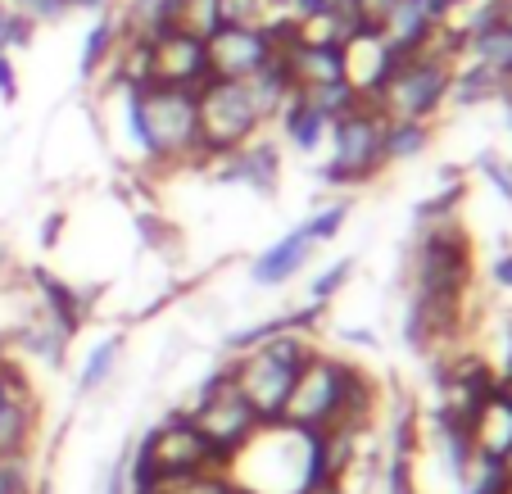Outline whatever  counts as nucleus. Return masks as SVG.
<instances>
[{
	"label": "nucleus",
	"instance_id": "nucleus-1",
	"mask_svg": "<svg viewBox=\"0 0 512 494\" xmlns=\"http://www.w3.org/2000/svg\"><path fill=\"white\" fill-rule=\"evenodd\" d=\"M127 136L155 168H191L200 155V118H195V91L182 87H136L123 91Z\"/></svg>",
	"mask_w": 512,
	"mask_h": 494
},
{
	"label": "nucleus",
	"instance_id": "nucleus-2",
	"mask_svg": "<svg viewBox=\"0 0 512 494\" xmlns=\"http://www.w3.org/2000/svg\"><path fill=\"white\" fill-rule=\"evenodd\" d=\"M313 336H300V331H286V336H272L268 345L245 349L227 363L232 372V386L245 395V404L263 417V427H272L281 417V404H286L290 386H295V372L304 368V359L313 354Z\"/></svg>",
	"mask_w": 512,
	"mask_h": 494
},
{
	"label": "nucleus",
	"instance_id": "nucleus-3",
	"mask_svg": "<svg viewBox=\"0 0 512 494\" xmlns=\"http://www.w3.org/2000/svg\"><path fill=\"white\" fill-rule=\"evenodd\" d=\"M204 467H227V463L186 413H168L164 422H155L127 449V485L132 490H145V485L164 481V476L204 472Z\"/></svg>",
	"mask_w": 512,
	"mask_h": 494
},
{
	"label": "nucleus",
	"instance_id": "nucleus-4",
	"mask_svg": "<svg viewBox=\"0 0 512 494\" xmlns=\"http://www.w3.org/2000/svg\"><path fill=\"white\" fill-rule=\"evenodd\" d=\"M476 286V245L458 218L417 227L408 254V291L413 295H472Z\"/></svg>",
	"mask_w": 512,
	"mask_h": 494
},
{
	"label": "nucleus",
	"instance_id": "nucleus-5",
	"mask_svg": "<svg viewBox=\"0 0 512 494\" xmlns=\"http://www.w3.org/2000/svg\"><path fill=\"white\" fill-rule=\"evenodd\" d=\"M177 413H186L195 427L204 431V440L218 449V458H223L227 467H232V458L263 431V417L254 413V408L245 404L241 390L232 386L227 363L223 368H213L209 377H204V386L191 395V404H182Z\"/></svg>",
	"mask_w": 512,
	"mask_h": 494
},
{
	"label": "nucleus",
	"instance_id": "nucleus-6",
	"mask_svg": "<svg viewBox=\"0 0 512 494\" xmlns=\"http://www.w3.org/2000/svg\"><path fill=\"white\" fill-rule=\"evenodd\" d=\"M195 118H200V155H195L191 168H213L223 155L241 150L245 141H254L263 132V118L254 114L241 82L209 78L195 91Z\"/></svg>",
	"mask_w": 512,
	"mask_h": 494
},
{
	"label": "nucleus",
	"instance_id": "nucleus-7",
	"mask_svg": "<svg viewBox=\"0 0 512 494\" xmlns=\"http://www.w3.org/2000/svg\"><path fill=\"white\" fill-rule=\"evenodd\" d=\"M381 132H386V114L377 105H368V100L354 105L349 114H340L327 132L331 159L322 164L318 177L331 186H368L386 168V159H381Z\"/></svg>",
	"mask_w": 512,
	"mask_h": 494
},
{
	"label": "nucleus",
	"instance_id": "nucleus-8",
	"mask_svg": "<svg viewBox=\"0 0 512 494\" xmlns=\"http://www.w3.org/2000/svg\"><path fill=\"white\" fill-rule=\"evenodd\" d=\"M340 390H345V359L313 349L304 368L295 372L286 404H281V427L290 431H327L340 427Z\"/></svg>",
	"mask_w": 512,
	"mask_h": 494
},
{
	"label": "nucleus",
	"instance_id": "nucleus-9",
	"mask_svg": "<svg viewBox=\"0 0 512 494\" xmlns=\"http://www.w3.org/2000/svg\"><path fill=\"white\" fill-rule=\"evenodd\" d=\"M449 78H454V64H440V59L426 55H408L404 68L386 82L372 105L386 118H413V123H435V114L449 105Z\"/></svg>",
	"mask_w": 512,
	"mask_h": 494
},
{
	"label": "nucleus",
	"instance_id": "nucleus-10",
	"mask_svg": "<svg viewBox=\"0 0 512 494\" xmlns=\"http://www.w3.org/2000/svg\"><path fill=\"white\" fill-rule=\"evenodd\" d=\"M209 50V78L218 82H250L259 68L272 64V46L259 23H223L204 41Z\"/></svg>",
	"mask_w": 512,
	"mask_h": 494
},
{
	"label": "nucleus",
	"instance_id": "nucleus-11",
	"mask_svg": "<svg viewBox=\"0 0 512 494\" xmlns=\"http://www.w3.org/2000/svg\"><path fill=\"white\" fill-rule=\"evenodd\" d=\"M150 82L159 87H182L200 91L209 82V50L204 37H191L182 28H168L150 41Z\"/></svg>",
	"mask_w": 512,
	"mask_h": 494
},
{
	"label": "nucleus",
	"instance_id": "nucleus-12",
	"mask_svg": "<svg viewBox=\"0 0 512 494\" xmlns=\"http://www.w3.org/2000/svg\"><path fill=\"white\" fill-rule=\"evenodd\" d=\"M277 64L286 68V78L295 91H309V87H331V82H349V68H345V46L340 41H318L304 32L286 55H277Z\"/></svg>",
	"mask_w": 512,
	"mask_h": 494
},
{
	"label": "nucleus",
	"instance_id": "nucleus-13",
	"mask_svg": "<svg viewBox=\"0 0 512 494\" xmlns=\"http://www.w3.org/2000/svg\"><path fill=\"white\" fill-rule=\"evenodd\" d=\"M213 173L223 177V182H241L250 186L254 195H277V182H281V150L277 141H268V136H254V141H245L241 150H232V155H223L218 164H213Z\"/></svg>",
	"mask_w": 512,
	"mask_h": 494
},
{
	"label": "nucleus",
	"instance_id": "nucleus-14",
	"mask_svg": "<svg viewBox=\"0 0 512 494\" xmlns=\"http://www.w3.org/2000/svg\"><path fill=\"white\" fill-rule=\"evenodd\" d=\"M449 14H454V0H395L386 23H381V41L417 55L426 46V37L440 23H449Z\"/></svg>",
	"mask_w": 512,
	"mask_h": 494
},
{
	"label": "nucleus",
	"instance_id": "nucleus-15",
	"mask_svg": "<svg viewBox=\"0 0 512 494\" xmlns=\"http://www.w3.org/2000/svg\"><path fill=\"white\" fill-rule=\"evenodd\" d=\"M32 291H37V300H41L37 313H46V318L55 322L68 340L87 327L91 304H96V295H91V291L68 286L64 277H55V272H46V268H32Z\"/></svg>",
	"mask_w": 512,
	"mask_h": 494
},
{
	"label": "nucleus",
	"instance_id": "nucleus-16",
	"mask_svg": "<svg viewBox=\"0 0 512 494\" xmlns=\"http://www.w3.org/2000/svg\"><path fill=\"white\" fill-rule=\"evenodd\" d=\"M313 250H318V241H313L309 227L300 223L295 232H286L281 241H272L268 250L250 263V281L263 286V291H277V286H286L295 272H304V263L313 259Z\"/></svg>",
	"mask_w": 512,
	"mask_h": 494
},
{
	"label": "nucleus",
	"instance_id": "nucleus-17",
	"mask_svg": "<svg viewBox=\"0 0 512 494\" xmlns=\"http://www.w3.org/2000/svg\"><path fill=\"white\" fill-rule=\"evenodd\" d=\"M463 32H467L463 59H476V64H485L490 73H499V78H512V32L508 28L490 23L485 10H476V19L463 23Z\"/></svg>",
	"mask_w": 512,
	"mask_h": 494
},
{
	"label": "nucleus",
	"instance_id": "nucleus-18",
	"mask_svg": "<svg viewBox=\"0 0 512 494\" xmlns=\"http://www.w3.org/2000/svg\"><path fill=\"white\" fill-rule=\"evenodd\" d=\"M472 449L485 458H503L512 449V395L499 390V395L472 417Z\"/></svg>",
	"mask_w": 512,
	"mask_h": 494
},
{
	"label": "nucleus",
	"instance_id": "nucleus-19",
	"mask_svg": "<svg viewBox=\"0 0 512 494\" xmlns=\"http://www.w3.org/2000/svg\"><path fill=\"white\" fill-rule=\"evenodd\" d=\"M277 127H281V136H286L290 146L300 150V155L322 150V146H327V132H331V123L304 96H290L286 100V109L277 114Z\"/></svg>",
	"mask_w": 512,
	"mask_h": 494
},
{
	"label": "nucleus",
	"instance_id": "nucleus-20",
	"mask_svg": "<svg viewBox=\"0 0 512 494\" xmlns=\"http://www.w3.org/2000/svg\"><path fill=\"white\" fill-rule=\"evenodd\" d=\"M10 345H19L23 354H32V359L46 363V368H64V359H68V336L46 313H32L19 331H10Z\"/></svg>",
	"mask_w": 512,
	"mask_h": 494
},
{
	"label": "nucleus",
	"instance_id": "nucleus-21",
	"mask_svg": "<svg viewBox=\"0 0 512 494\" xmlns=\"http://www.w3.org/2000/svg\"><path fill=\"white\" fill-rule=\"evenodd\" d=\"M449 100L458 109H476V105H490V100H503V78L490 73L485 64L476 59H463L454 68V78H449Z\"/></svg>",
	"mask_w": 512,
	"mask_h": 494
},
{
	"label": "nucleus",
	"instance_id": "nucleus-22",
	"mask_svg": "<svg viewBox=\"0 0 512 494\" xmlns=\"http://www.w3.org/2000/svg\"><path fill=\"white\" fill-rule=\"evenodd\" d=\"M245 87V96H250V105H254V114L263 118V127L268 123H277V114L286 109V100L295 96V87H290V78H286V68L272 59L268 68H259L250 82H241Z\"/></svg>",
	"mask_w": 512,
	"mask_h": 494
},
{
	"label": "nucleus",
	"instance_id": "nucleus-23",
	"mask_svg": "<svg viewBox=\"0 0 512 494\" xmlns=\"http://www.w3.org/2000/svg\"><path fill=\"white\" fill-rule=\"evenodd\" d=\"M435 141L431 123H413V118H386V132H381V159L390 164H408V159L426 155Z\"/></svg>",
	"mask_w": 512,
	"mask_h": 494
},
{
	"label": "nucleus",
	"instance_id": "nucleus-24",
	"mask_svg": "<svg viewBox=\"0 0 512 494\" xmlns=\"http://www.w3.org/2000/svg\"><path fill=\"white\" fill-rule=\"evenodd\" d=\"M177 10H182V0H127L118 23H123V37L155 41L159 32L177 28Z\"/></svg>",
	"mask_w": 512,
	"mask_h": 494
},
{
	"label": "nucleus",
	"instance_id": "nucleus-25",
	"mask_svg": "<svg viewBox=\"0 0 512 494\" xmlns=\"http://www.w3.org/2000/svg\"><path fill=\"white\" fill-rule=\"evenodd\" d=\"M118 41H123V23H118L114 10H100L96 23H91L87 41H82V59H78V73L82 78H96V73H105L109 59H114Z\"/></svg>",
	"mask_w": 512,
	"mask_h": 494
},
{
	"label": "nucleus",
	"instance_id": "nucleus-26",
	"mask_svg": "<svg viewBox=\"0 0 512 494\" xmlns=\"http://www.w3.org/2000/svg\"><path fill=\"white\" fill-rule=\"evenodd\" d=\"M123 345H127L123 336H105V340L91 345V354L82 359V368H78V395L82 399L109 386V377L118 372V359H123Z\"/></svg>",
	"mask_w": 512,
	"mask_h": 494
},
{
	"label": "nucleus",
	"instance_id": "nucleus-27",
	"mask_svg": "<svg viewBox=\"0 0 512 494\" xmlns=\"http://www.w3.org/2000/svg\"><path fill=\"white\" fill-rule=\"evenodd\" d=\"M458 490L463 494H512V476L503 472L499 458L472 454V463H467L463 476H458Z\"/></svg>",
	"mask_w": 512,
	"mask_h": 494
},
{
	"label": "nucleus",
	"instance_id": "nucleus-28",
	"mask_svg": "<svg viewBox=\"0 0 512 494\" xmlns=\"http://www.w3.org/2000/svg\"><path fill=\"white\" fill-rule=\"evenodd\" d=\"M295 96H304L313 109H318L327 123H336L340 114H349L354 105H363V96L354 91V82H331V87H309V91H295Z\"/></svg>",
	"mask_w": 512,
	"mask_h": 494
},
{
	"label": "nucleus",
	"instance_id": "nucleus-29",
	"mask_svg": "<svg viewBox=\"0 0 512 494\" xmlns=\"http://www.w3.org/2000/svg\"><path fill=\"white\" fill-rule=\"evenodd\" d=\"M463 200H467V182H463V177H454V186H445V191H435L431 200L417 204V227H426V223H445V218H458Z\"/></svg>",
	"mask_w": 512,
	"mask_h": 494
},
{
	"label": "nucleus",
	"instance_id": "nucleus-30",
	"mask_svg": "<svg viewBox=\"0 0 512 494\" xmlns=\"http://www.w3.org/2000/svg\"><path fill=\"white\" fill-rule=\"evenodd\" d=\"M177 28L209 41L213 32L223 28V19H218V0H182V10H177Z\"/></svg>",
	"mask_w": 512,
	"mask_h": 494
},
{
	"label": "nucleus",
	"instance_id": "nucleus-31",
	"mask_svg": "<svg viewBox=\"0 0 512 494\" xmlns=\"http://www.w3.org/2000/svg\"><path fill=\"white\" fill-rule=\"evenodd\" d=\"M358 263L354 259H336L327 272H318V277L309 281V304H331L340 291L349 286V277H354Z\"/></svg>",
	"mask_w": 512,
	"mask_h": 494
},
{
	"label": "nucleus",
	"instance_id": "nucleus-32",
	"mask_svg": "<svg viewBox=\"0 0 512 494\" xmlns=\"http://www.w3.org/2000/svg\"><path fill=\"white\" fill-rule=\"evenodd\" d=\"M32 37H37V28H32V23L23 19L19 10H14L10 0H0V55L32 46Z\"/></svg>",
	"mask_w": 512,
	"mask_h": 494
},
{
	"label": "nucleus",
	"instance_id": "nucleus-33",
	"mask_svg": "<svg viewBox=\"0 0 512 494\" xmlns=\"http://www.w3.org/2000/svg\"><path fill=\"white\" fill-rule=\"evenodd\" d=\"M349 209H354L349 200H336V204H327V209H318V214L304 218V227H309V236H313L318 245H327V241H336L340 227L349 223Z\"/></svg>",
	"mask_w": 512,
	"mask_h": 494
},
{
	"label": "nucleus",
	"instance_id": "nucleus-34",
	"mask_svg": "<svg viewBox=\"0 0 512 494\" xmlns=\"http://www.w3.org/2000/svg\"><path fill=\"white\" fill-rule=\"evenodd\" d=\"M390 5L395 0H349V14L358 23V37H381V23H386Z\"/></svg>",
	"mask_w": 512,
	"mask_h": 494
},
{
	"label": "nucleus",
	"instance_id": "nucleus-35",
	"mask_svg": "<svg viewBox=\"0 0 512 494\" xmlns=\"http://www.w3.org/2000/svg\"><path fill=\"white\" fill-rule=\"evenodd\" d=\"M10 5L32 23V28H41V23H64L68 14H73L68 0H10Z\"/></svg>",
	"mask_w": 512,
	"mask_h": 494
},
{
	"label": "nucleus",
	"instance_id": "nucleus-36",
	"mask_svg": "<svg viewBox=\"0 0 512 494\" xmlns=\"http://www.w3.org/2000/svg\"><path fill=\"white\" fill-rule=\"evenodd\" d=\"M0 494H37L28 458H0Z\"/></svg>",
	"mask_w": 512,
	"mask_h": 494
},
{
	"label": "nucleus",
	"instance_id": "nucleus-37",
	"mask_svg": "<svg viewBox=\"0 0 512 494\" xmlns=\"http://www.w3.org/2000/svg\"><path fill=\"white\" fill-rule=\"evenodd\" d=\"M476 168H481V173H485V182H490L494 191H499L503 200L512 204V164H508V159H503V155H494V150H485V155L476 159Z\"/></svg>",
	"mask_w": 512,
	"mask_h": 494
},
{
	"label": "nucleus",
	"instance_id": "nucleus-38",
	"mask_svg": "<svg viewBox=\"0 0 512 494\" xmlns=\"http://www.w3.org/2000/svg\"><path fill=\"white\" fill-rule=\"evenodd\" d=\"M268 0H218V19L223 23H263Z\"/></svg>",
	"mask_w": 512,
	"mask_h": 494
},
{
	"label": "nucleus",
	"instance_id": "nucleus-39",
	"mask_svg": "<svg viewBox=\"0 0 512 494\" xmlns=\"http://www.w3.org/2000/svg\"><path fill=\"white\" fill-rule=\"evenodd\" d=\"M19 100V68L14 55H0V105H14Z\"/></svg>",
	"mask_w": 512,
	"mask_h": 494
},
{
	"label": "nucleus",
	"instance_id": "nucleus-40",
	"mask_svg": "<svg viewBox=\"0 0 512 494\" xmlns=\"http://www.w3.org/2000/svg\"><path fill=\"white\" fill-rule=\"evenodd\" d=\"M105 494H132V485H127V449L114 458V467L105 472Z\"/></svg>",
	"mask_w": 512,
	"mask_h": 494
},
{
	"label": "nucleus",
	"instance_id": "nucleus-41",
	"mask_svg": "<svg viewBox=\"0 0 512 494\" xmlns=\"http://www.w3.org/2000/svg\"><path fill=\"white\" fill-rule=\"evenodd\" d=\"M490 286L512 291V250H503V254H494L490 259Z\"/></svg>",
	"mask_w": 512,
	"mask_h": 494
},
{
	"label": "nucleus",
	"instance_id": "nucleus-42",
	"mask_svg": "<svg viewBox=\"0 0 512 494\" xmlns=\"http://www.w3.org/2000/svg\"><path fill=\"white\" fill-rule=\"evenodd\" d=\"M481 10H485V19L490 23H499V28L512 32V0H485Z\"/></svg>",
	"mask_w": 512,
	"mask_h": 494
},
{
	"label": "nucleus",
	"instance_id": "nucleus-43",
	"mask_svg": "<svg viewBox=\"0 0 512 494\" xmlns=\"http://www.w3.org/2000/svg\"><path fill=\"white\" fill-rule=\"evenodd\" d=\"M494 372H499V381L512 372V322H508V331H503V359L494 363Z\"/></svg>",
	"mask_w": 512,
	"mask_h": 494
},
{
	"label": "nucleus",
	"instance_id": "nucleus-44",
	"mask_svg": "<svg viewBox=\"0 0 512 494\" xmlns=\"http://www.w3.org/2000/svg\"><path fill=\"white\" fill-rule=\"evenodd\" d=\"M59 232H64V214H50V218H46V227H41V245H55V241H59Z\"/></svg>",
	"mask_w": 512,
	"mask_h": 494
},
{
	"label": "nucleus",
	"instance_id": "nucleus-45",
	"mask_svg": "<svg viewBox=\"0 0 512 494\" xmlns=\"http://www.w3.org/2000/svg\"><path fill=\"white\" fill-rule=\"evenodd\" d=\"M68 10H91V14H100V10H109V0H68Z\"/></svg>",
	"mask_w": 512,
	"mask_h": 494
},
{
	"label": "nucleus",
	"instance_id": "nucleus-46",
	"mask_svg": "<svg viewBox=\"0 0 512 494\" xmlns=\"http://www.w3.org/2000/svg\"><path fill=\"white\" fill-rule=\"evenodd\" d=\"M345 340H354V345H377V336H368V331H345Z\"/></svg>",
	"mask_w": 512,
	"mask_h": 494
},
{
	"label": "nucleus",
	"instance_id": "nucleus-47",
	"mask_svg": "<svg viewBox=\"0 0 512 494\" xmlns=\"http://www.w3.org/2000/svg\"><path fill=\"white\" fill-rule=\"evenodd\" d=\"M5 363H10V336L0 331V368H5Z\"/></svg>",
	"mask_w": 512,
	"mask_h": 494
},
{
	"label": "nucleus",
	"instance_id": "nucleus-48",
	"mask_svg": "<svg viewBox=\"0 0 512 494\" xmlns=\"http://www.w3.org/2000/svg\"><path fill=\"white\" fill-rule=\"evenodd\" d=\"M503 105L512 109V78H503Z\"/></svg>",
	"mask_w": 512,
	"mask_h": 494
},
{
	"label": "nucleus",
	"instance_id": "nucleus-49",
	"mask_svg": "<svg viewBox=\"0 0 512 494\" xmlns=\"http://www.w3.org/2000/svg\"><path fill=\"white\" fill-rule=\"evenodd\" d=\"M499 463H503V472H508V476H512V449H508V454H503V458H499Z\"/></svg>",
	"mask_w": 512,
	"mask_h": 494
},
{
	"label": "nucleus",
	"instance_id": "nucleus-50",
	"mask_svg": "<svg viewBox=\"0 0 512 494\" xmlns=\"http://www.w3.org/2000/svg\"><path fill=\"white\" fill-rule=\"evenodd\" d=\"M318 494H345V485H327V490H318Z\"/></svg>",
	"mask_w": 512,
	"mask_h": 494
},
{
	"label": "nucleus",
	"instance_id": "nucleus-51",
	"mask_svg": "<svg viewBox=\"0 0 512 494\" xmlns=\"http://www.w3.org/2000/svg\"><path fill=\"white\" fill-rule=\"evenodd\" d=\"M503 395H512V372H508V377H503Z\"/></svg>",
	"mask_w": 512,
	"mask_h": 494
},
{
	"label": "nucleus",
	"instance_id": "nucleus-52",
	"mask_svg": "<svg viewBox=\"0 0 512 494\" xmlns=\"http://www.w3.org/2000/svg\"><path fill=\"white\" fill-rule=\"evenodd\" d=\"M458 5H467V0H454V10H458Z\"/></svg>",
	"mask_w": 512,
	"mask_h": 494
},
{
	"label": "nucleus",
	"instance_id": "nucleus-53",
	"mask_svg": "<svg viewBox=\"0 0 512 494\" xmlns=\"http://www.w3.org/2000/svg\"><path fill=\"white\" fill-rule=\"evenodd\" d=\"M236 494H241V490H236Z\"/></svg>",
	"mask_w": 512,
	"mask_h": 494
}]
</instances>
